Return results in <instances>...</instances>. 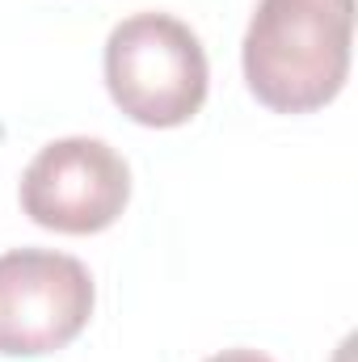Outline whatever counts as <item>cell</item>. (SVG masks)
Segmentation results:
<instances>
[{
    "label": "cell",
    "instance_id": "cell-1",
    "mask_svg": "<svg viewBox=\"0 0 358 362\" xmlns=\"http://www.w3.org/2000/svg\"><path fill=\"white\" fill-rule=\"evenodd\" d=\"M354 0H258L241 64L249 93L274 114H312L350 76Z\"/></svg>",
    "mask_w": 358,
    "mask_h": 362
},
{
    "label": "cell",
    "instance_id": "cell-2",
    "mask_svg": "<svg viewBox=\"0 0 358 362\" xmlns=\"http://www.w3.org/2000/svg\"><path fill=\"white\" fill-rule=\"evenodd\" d=\"M207 51L169 13H135L105 38V89L139 127H181L207 101Z\"/></svg>",
    "mask_w": 358,
    "mask_h": 362
},
{
    "label": "cell",
    "instance_id": "cell-3",
    "mask_svg": "<svg viewBox=\"0 0 358 362\" xmlns=\"http://www.w3.org/2000/svg\"><path fill=\"white\" fill-rule=\"evenodd\" d=\"M93 274L55 249L0 253V354L42 358L72 346L93 316Z\"/></svg>",
    "mask_w": 358,
    "mask_h": 362
},
{
    "label": "cell",
    "instance_id": "cell-4",
    "mask_svg": "<svg viewBox=\"0 0 358 362\" xmlns=\"http://www.w3.org/2000/svg\"><path fill=\"white\" fill-rule=\"evenodd\" d=\"M131 198L127 160L89 135L47 144L21 173V211L51 232L93 236L105 232Z\"/></svg>",
    "mask_w": 358,
    "mask_h": 362
},
{
    "label": "cell",
    "instance_id": "cell-5",
    "mask_svg": "<svg viewBox=\"0 0 358 362\" xmlns=\"http://www.w3.org/2000/svg\"><path fill=\"white\" fill-rule=\"evenodd\" d=\"M207 362H274V358H266L262 350H245V346H236V350H219V354H211Z\"/></svg>",
    "mask_w": 358,
    "mask_h": 362
}]
</instances>
